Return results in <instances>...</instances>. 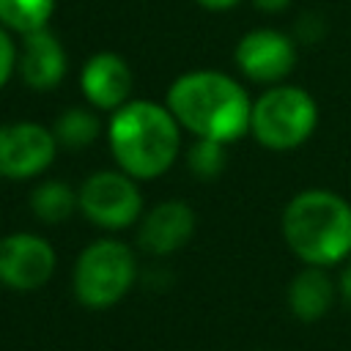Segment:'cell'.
<instances>
[{
  "mask_svg": "<svg viewBox=\"0 0 351 351\" xmlns=\"http://www.w3.org/2000/svg\"><path fill=\"white\" fill-rule=\"evenodd\" d=\"M82 96L99 110H118L132 93V69L118 52H93L80 71Z\"/></svg>",
  "mask_w": 351,
  "mask_h": 351,
  "instance_id": "obj_10",
  "label": "cell"
},
{
  "mask_svg": "<svg viewBox=\"0 0 351 351\" xmlns=\"http://www.w3.org/2000/svg\"><path fill=\"white\" fill-rule=\"evenodd\" d=\"M19 74L27 88L36 90H49L63 82L69 58L60 44V38L49 27H38L33 33L22 36V49H19Z\"/></svg>",
  "mask_w": 351,
  "mask_h": 351,
  "instance_id": "obj_12",
  "label": "cell"
},
{
  "mask_svg": "<svg viewBox=\"0 0 351 351\" xmlns=\"http://www.w3.org/2000/svg\"><path fill=\"white\" fill-rule=\"evenodd\" d=\"M197 5H203V8H208V11H228V8H233L239 0H195Z\"/></svg>",
  "mask_w": 351,
  "mask_h": 351,
  "instance_id": "obj_20",
  "label": "cell"
},
{
  "mask_svg": "<svg viewBox=\"0 0 351 351\" xmlns=\"http://www.w3.org/2000/svg\"><path fill=\"white\" fill-rule=\"evenodd\" d=\"M58 154V137L52 129L33 121L0 123V176L33 178L44 173Z\"/></svg>",
  "mask_w": 351,
  "mask_h": 351,
  "instance_id": "obj_7",
  "label": "cell"
},
{
  "mask_svg": "<svg viewBox=\"0 0 351 351\" xmlns=\"http://www.w3.org/2000/svg\"><path fill=\"white\" fill-rule=\"evenodd\" d=\"M195 233V211L184 200H162L156 203L140 222L137 241L151 255H173L178 252Z\"/></svg>",
  "mask_w": 351,
  "mask_h": 351,
  "instance_id": "obj_11",
  "label": "cell"
},
{
  "mask_svg": "<svg viewBox=\"0 0 351 351\" xmlns=\"http://www.w3.org/2000/svg\"><path fill=\"white\" fill-rule=\"evenodd\" d=\"M16 60H19V52H16V44L11 38V30L0 25V88L11 80V71L16 69Z\"/></svg>",
  "mask_w": 351,
  "mask_h": 351,
  "instance_id": "obj_18",
  "label": "cell"
},
{
  "mask_svg": "<svg viewBox=\"0 0 351 351\" xmlns=\"http://www.w3.org/2000/svg\"><path fill=\"white\" fill-rule=\"evenodd\" d=\"M30 208L41 222H63L80 208V197L66 181H44L30 192Z\"/></svg>",
  "mask_w": 351,
  "mask_h": 351,
  "instance_id": "obj_14",
  "label": "cell"
},
{
  "mask_svg": "<svg viewBox=\"0 0 351 351\" xmlns=\"http://www.w3.org/2000/svg\"><path fill=\"white\" fill-rule=\"evenodd\" d=\"M55 247L36 233L0 239V282L14 291H36L55 274Z\"/></svg>",
  "mask_w": 351,
  "mask_h": 351,
  "instance_id": "obj_9",
  "label": "cell"
},
{
  "mask_svg": "<svg viewBox=\"0 0 351 351\" xmlns=\"http://www.w3.org/2000/svg\"><path fill=\"white\" fill-rule=\"evenodd\" d=\"M112 159L132 178H159L181 151V123L167 104L151 99H129L112 110L107 123Z\"/></svg>",
  "mask_w": 351,
  "mask_h": 351,
  "instance_id": "obj_2",
  "label": "cell"
},
{
  "mask_svg": "<svg viewBox=\"0 0 351 351\" xmlns=\"http://www.w3.org/2000/svg\"><path fill=\"white\" fill-rule=\"evenodd\" d=\"M134 277L137 258L132 247L118 239H96L80 252L71 285L80 304L90 310H104L118 304L129 293Z\"/></svg>",
  "mask_w": 351,
  "mask_h": 351,
  "instance_id": "obj_4",
  "label": "cell"
},
{
  "mask_svg": "<svg viewBox=\"0 0 351 351\" xmlns=\"http://www.w3.org/2000/svg\"><path fill=\"white\" fill-rule=\"evenodd\" d=\"M165 104L181 129L192 132L195 137L233 143L250 132V93L230 74L217 69H195L178 74L167 88Z\"/></svg>",
  "mask_w": 351,
  "mask_h": 351,
  "instance_id": "obj_1",
  "label": "cell"
},
{
  "mask_svg": "<svg viewBox=\"0 0 351 351\" xmlns=\"http://www.w3.org/2000/svg\"><path fill=\"white\" fill-rule=\"evenodd\" d=\"M228 143H219V140H208V137H195L186 159H189V170L200 178H214L222 173L225 167V151Z\"/></svg>",
  "mask_w": 351,
  "mask_h": 351,
  "instance_id": "obj_17",
  "label": "cell"
},
{
  "mask_svg": "<svg viewBox=\"0 0 351 351\" xmlns=\"http://www.w3.org/2000/svg\"><path fill=\"white\" fill-rule=\"evenodd\" d=\"M80 211L104 230H121L143 217V192L137 178L123 170H99L77 189Z\"/></svg>",
  "mask_w": 351,
  "mask_h": 351,
  "instance_id": "obj_6",
  "label": "cell"
},
{
  "mask_svg": "<svg viewBox=\"0 0 351 351\" xmlns=\"http://www.w3.org/2000/svg\"><path fill=\"white\" fill-rule=\"evenodd\" d=\"M340 291H343V296L351 302V266L346 269V274L340 277Z\"/></svg>",
  "mask_w": 351,
  "mask_h": 351,
  "instance_id": "obj_21",
  "label": "cell"
},
{
  "mask_svg": "<svg viewBox=\"0 0 351 351\" xmlns=\"http://www.w3.org/2000/svg\"><path fill=\"white\" fill-rule=\"evenodd\" d=\"M263 14H282L293 0H252Z\"/></svg>",
  "mask_w": 351,
  "mask_h": 351,
  "instance_id": "obj_19",
  "label": "cell"
},
{
  "mask_svg": "<svg viewBox=\"0 0 351 351\" xmlns=\"http://www.w3.org/2000/svg\"><path fill=\"white\" fill-rule=\"evenodd\" d=\"M58 0H0V25L25 36L47 27Z\"/></svg>",
  "mask_w": 351,
  "mask_h": 351,
  "instance_id": "obj_15",
  "label": "cell"
},
{
  "mask_svg": "<svg viewBox=\"0 0 351 351\" xmlns=\"http://www.w3.org/2000/svg\"><path fill=\"white\" fill-rule=\"evenodd\" d=\"M318 126V104L299 85H274L252 101L250 132L269 151L299 148Z\"/></svg>",
  "mask_w": 351,
  "mask_h": 351,
  "instance_id": "obj_5",
  "label": "cell"
},
{
  "mask_svg": "<svg viewBox=\"0 0 351 351\" xmlns=\"http://www.w3.org/2000/svg\"><path fill=\"white\" fill-rule=\"evenodd\" d=\"M282 236L307 266H335L351 255V203L329 189H304L282 211Z\"/></svg>",
  "mask_w": 351,
  "mask_h": 351,
  "instance_id": "obj_3",
  "label": "cell"
},
{
  "mask_svg": "<svg viewBox=\"0 0 351 351\" xmlns=\"http://www.w3.org/2000/svg\"><path fill=\"white\" fill-rule=\"evenodd\" d=\"M332 302H335V282L324 266H307L288 282V307L304 324L324 318Z\"/></svg>",
  "mask_w": 351,
  "mask_h": 351,
  "instance_id": "obj_13",
  "label": "cell"
},
{
  "mask_svg": "<svg viewBox=\"0 0 351 351\" xmlns=\"http://www.w3.org/2000/svg\"><path fill=\"white\" fill-rule=\"evenodd\" d=\"M236 66L252 82L277 85L296 66V44L274 27L247 30L236 44Z\"/></svg>",
  "mask_w": 351,
  "mask_h": 351,
  "instance_id": "obj_8",
  "label": "cell"
},
{
  "mask_svg": "<svg viewBox=\"0 0 351 351\" xmlns=\"http://www.w3.org/2000/svg\"><path fill=\"white\" fill-rule=\"evenodd\" d=\"M52 132L58 137V145H63V148H88L101 134V123H99L96 112H90L85 107H69L55 121Z\"/></svg>",
  "mask_w": 351,
  "mask_h": 351,
  "instance_id": "obj_16",
  "label": "cell"
}]
</instances>
